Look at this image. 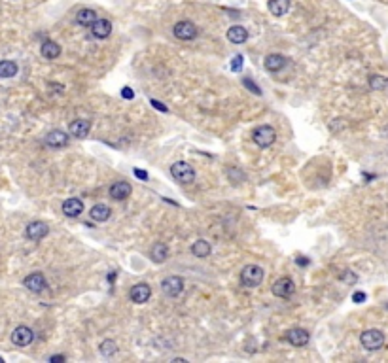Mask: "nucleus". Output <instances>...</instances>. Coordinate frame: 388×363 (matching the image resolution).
I'll return each instance as SVG.
<instances>
[{
  "label": "nucleus",
  "mask_w": 388,
  "mask_h": 363,
  "mask_svg": "<svg viewBox=\"0 0 388 363\" xmlns=\"http://www.w3.org/2000/svg\"><path fill=\"white\" fill-rule=\"evenodd\" d=\"M192 254L195 257H206L210 254V244L206 240H197L194 246H192Z\"/></svg>",
  "instance_id": "26"
},
{
  "label": "nucleus",
  "mask_w": 388,
  "mask_h": 363,
  "mask_svg": "<svg viewBox=\"0 0 388 363\" xmlns=\"http://www.w3.org/2000/svg\"><path fill=\"white\" fill-rule=\"evenodd\" d=\"M63 212L68 218H76V216H80L84 212V203L80 199H66L63 203Z\"/></svg>",
  "instance_id": "16"
},
{
  "label": "nucleus",
  "mask_w": 388,
  "mask_h": 363,
  "mask_svg": "<svg viewBox=\"0 0 388 363\" xmlns=\"http://www.w3.org/2000/svg\"><path fill=\"white\" fill-rule=\"evenodd\" d=\"M360 342L366 350H379L385 344V333L379 329H367L360 335Z\"/></svg>",
  "instance_id": "3"
},
{
  "label": "nucleus",
  "mask_w": 388,
  "mask_h": 363,
  "mask_svg": "<svg viewBox=\"0 0 388 363\" xmlns=\"http://www.w3.org/2000/svg\"><path fill=\"white\" fill-rule=\"evenodd\" d=\"M227 40L231 44H244L248 40V31L241 25H235L227 31Z\"/></svg>",
  "instance_id": "18"
},
{
  "label": "nucleus",
  "mask_w": 388,
  "mask_h": 363,
  "mask_svg": "<svg viewBox=\"0 0 388 363\" xmlns=\"http://www.w3.org/2000/svg\"><path fill=\"white\" fill-rule=\"evenodd\" d=\"M151 295V288L148 284H137V286H133L129 291V297L133 303H137V305H144L146 301L150 299Z\"/></svg>",
  "instance_id": "9"
},
{
  "label": "nucleus",
  "mask_w": 388,
  "mask_h": 363,
  "mask_svg": "<svg viewBox=\"0 0 388 363\" xmlns=\"http://www.w3.org/2000/svg\"><path fill=\"white\" fill-rule=\"evenodd\" d=\"M151 102V106H155L157 110H161V112H167V106H163L161 102H157V100H150Z\"/></svg>",
  "instance_id": "35"
},
{
  "label": "nucleus",
  "mask_w": 388,
  "mask_h": 363,
  "mask_svg": "<svg viewBox=\"0 0 388 363\" xmlns=\"http://www.w3.org/2000/svg\"><path fill=\"white\" fill-rule=\"evenodd\" d=\"M40 51H42V55L46 59H57L61 55V47H59V44L51 42V40H46L42 44V49Z\"/></svg>",
  "instance_id": "23"
},
{
  "label": "nucleus",
  "mask_w": 388,
  "mask_h": 363,
  "mask_svg": "<svg viewBox=\"0 0 388 363\" xmlns=\"http://www.w3.org/2000/svg\"><path fill=\"white\" fill-rule=\"evenodd\" d=\"M135 176L139 178V180H148V172L146 171H141V169H135Z\"/></svg>",
  "instance_id": "34"
},
{
  "label": "nucleus",
  "mask_w": 388,
  "mask_h": 363,
  "mask_svg": "<svg viewBox=\"0 0 388 363\" xmlns=\"http://www.w3.org/2000/svg\"><path fill=\"white\" fill-rule=\"evenodd\" d=\"M150 256L155 263H163V261L167 259V256H169V248H167L165 244H161V242H157V244L151 246Z\"/></svg>",
  "instance_id": "24"
},
{
  "label": "nucleus",
  "mask_w": 388,
  "mask_h": 363,
  "mask_svg": "<svg viewBox=\"0 0 388 363\" xmlns=\"http://www.w3.org/2000/svg\"><path fill=\"white\" fill-rule=\"evenodd\" d=\"M95 21H97V13L91 8H84V10L78 11V15H76V23L84 25V27H91Z\"/></svg>",
  "instance_id": "19"
},
{
  "label": "nucleus",
  "mask_w": 388,
  "mask_h": 363,
  "mask_svg": "<svg viewBox=\"0 0 388 363\" xmlns=\"http://www.w3.org/2000/svg\"><path fill=\"white\" fill-rule=\"evenodd\" d=\"M171 174H173L174 180L180 182V183H192V182L195 180L194 167H192L190 163H186V161L174 163L173 167H171Z\"/></svg>",
  "instance_id": "1"
},
{
  "label": "nucleus",
  "mask_w": 388,
  "mask_h": 363,
  "mask_svg": "<svg viewBox=\"0 0 388 363\" xmlns=\"http://www.w3.org/2000/svg\"><path fill=\"white\" fill-rule=\"evenodd\" d=\"M17 74V64L13 61H0V78H13Z\"/></svg>",
  "instance_id": "25"
},
{
  "label": "nucleus",
  "mask_w": 388,
  "mask_h": 363,
  "mask_svg": "<svg viewBox=\"0 0 388 363\" xmlns=\"http://www.w3.org/2000/svg\"><path fill=\"white\" fill-rule=\"evenodd\" d=\"M110 214H112V210H110V206H106V204H95V206L89 210V216H91L95 222H106L108 218H110Z\"/></svg>",
  "instance_id": "21"
},
{
  "label": "nucleus",
  "mask_w": 388,
  "mask_h": 363,
  "mask_svg": "<svg viewBox=\"0 0 388 363\" xmlns=\"http://www.w3.org/2000/svg\"><path fill=\"white\" fill-rule=\"evenodd\" d=\"M352 301L358 303V305H360V303H364V301H366V293H364V291H356L354 295H352Z\"/></svg>",
  "instance_id": "32"
},
{
  "label": "nucleus",
  "mask_w": 388,
  "mask_h": 363,
  "mask_svg": "<svg viewBox=\"0 0 388 363\" xmlns=\"http://www.w3.org/2000/svg\"><path fill=\"white\" fill-rule=\"evenodd\" d=\"M161 289L165 295H169V297H176V295H180L184 289V280L178 276H169L165 278L161 282Z\"/></svg>",
  "instance_id": "7"
},
{
  "label": "nucleus",
  "mask_w": 388,
  "mask_h": 363,
  "mask_svg": "<svg viewBox=\"0 0 388 363\" xmlns=\"http://www.w3.org/2000/svg\"><path fill=\"white\" fill-rule=\"evenodd\" d=\"M293 291H295V284H293V280L288 276L279 278V280L273 284V295H277V297H281V299H288V297H291Z\"/></svg>",
  "instance_id": "5"
},
{
  "label": "nucleus",
  "mask_w": 388,
  "mask_h": 363,
  "mask_svg": "<svg viewBox=\"0 0 388 363\" xmlns=\"http://www.w3.org/2000/svg\"><path fill=\"white\" fill-rule=\"evenodd\" d=\"M121 96H123V98H127V100H131V98L135 96V93H133V89H131V87H123V89H121Z\"/></svg>",
  "instance_id": "33"
},
{
  "label": "nucleus",
  "mask_w": 388,
  "mask_h": 363,
  "mask_svg": "<svg viewBox=\"0 0 388 363\" xmlns=\"http://www.w3.org/2000/svg\"><path fill=\"white\" fill-rule=\"evenodd\" d=\"M284 64H286V59L279 53H271L265 57V68L269 72H279Z\"/></svg>",
  "instance_id": "20"
},
{
  "label": "nucleus",
  "mask_w": 388,
  "mask_h": 363,
  "mask_svg": "<svg viewBox=\"0 0 388 363\" xmlns=\"http://www.w3.org/2000/svg\"><path fill=\"white\" fill-rule=\"evenodd\" d=\"M34 339V333L31 327H27V325H19V327H15L13 333H11V342L15 344V346H29Z\"/></svg>",
  "instance_id": "6"
},
{
  "label": "nucleus",
  "mask_w": 388,
  "mask_h": 363,
  "mask_svg": "<svg viewBox=\"0 0 388 363\" xmlns=\"http://www.w3.org/2000/svg\"><path fill=\"white\" fill-rule=\"evenodd\" d=\"M89 131H91V123L86 121V119H76V121H72L68 125V133L72 136H76V138H86L89 135Z\"/></svg>",
  "instance_id": "12"
},
{
  "label": "nucleus",
  "mask_w": 388,
  "mask_h": 363,
  "mask_svg": "<svg viewBox=\"0 0 388 363\" xmlns=\"http://www.w3.org/2000/svg\"><path fill=\"white\" fill-rule=\"evenodd\" d=\"M387 86H388V80L385 78V76L373 74L371 78H369V87H371L373 91H383Z\"/></svg>",
  "instance_id": "27"
},
{
  "label": "nucleus",
  "mask_w": 388,
  "mask_h": 363,
  "mask_svg": "<svg viewBox=\"0 0 388 363\" xmlns=\"http://www.w3.org/2000/svg\"><path fill=\"white\" fill-rule=\"evenodd\" d=\"M286 341L290 342L291 346H305L309 342V333L301 327H295V329H290L286 333Z\"/></svg>",
  "instance_id": "13"
},
{
  "label": "nucleus",
  "mask_w": 388,
  "mask_h": 363,
  "mask_svg": "<svg viewBox=\"0 0 388 363\" xmlns=\"http://www.w3.org/2000/svg\"><path fill=\"white\" fill-rule=\"evenodd\" d=\"M242 86L248 87V89H250L252 93H256V95H261V91H259V87L256 86V84H254V82L250 80V78H244V80H242Z\"/></svg>",
  "instance_id": "30"
},
{
  "label": "nucleus",
  "mask_w": 388,
  "mask_h": 363,
  "mask_svg": "<svg viewBox=\"0 0 388 363\" xmlns=\"http://www.w3.org/2000/svg\"><path fill=\"white\" fill-rule=\"evenodd\" d=\"M341 280H343V282H346V284H354V282H356V274H352L350 271H345V272L341 274Z\"/></svg>",
  "instance_id": "31"
},
{
  "label": "nucleus",
  "mask_w": 388,
  "mask_h": 363,
  "mask_svg": "<svg viewBox=\"0 0 388 363\" xmlns=\"http://www.w3.org/2000/svg\"><path fill=\"white\" fill-rule=\"evenodd\" d=\"M297 265H309V259H301V257H299V259H297Z\"/></svg>",
  "instance_id": "37"
},
{
  "label": "nucleus",
  "mask_w": 388,
  "mask_h": 363,
  "mask_svg": "<svg viewBox=\"0 0 388 363\" xmlns=\"http://www.w3.org/2000/svg\"><path fill=\"white\" fill-rule=\"evenodd\" d=\"M275 140H277V133L269 125H261V127L254 131V142L258 144L259 148H269Z\"/></svg>",
  "instance_id": "4"
},
{
  "label": "nucleus",
  "mask_w": 388,
  "mask_h": 363,
  "mask_svg": "<svg viewBox=\"0 0 388 363\" xmlns=\"http://www.w3.org/2000/svg\"><path fill=\"white\" fill-rule=\"evenodd\" d=\"M242 61H244L242 55H235V57H233V63H231V70H233V72H239V70L242 68Z\"/></svg>",
  "instance_id": "29"
},
{
  "label": "nucleus",
  "mask_w": 388,
  "mask_h": 363,
  "mask_svg": "<svg viewBox=\"0 0 388 363\" xmlns=\"http://www.w3.org/2000/svg\"><path fill=\"white\" fill-rule=\"evenodd\" d=\"M261 280H263V269L258 265H246L241 272V282L246 288H256L261 284Z\"/></svg>",
  "instance_id": "2"
},
{
  "label": "nucleus",
  "mask_w": 388,
  "mask_h": 363,
  "mask_svg": "<svg viewBox=\"0 0 388 363\" xmlns=\"http://www.w3.org/2000/svg\"><path fill=\"white\" fill-rule=\"evenodd\" d=\"M23 284H25L27 289H31L34 293H40V291L46 289V278L40 272H33V274H29V276L23 280Z\"/></svg>",
  "instance_id": "11"
},
{
  "label": "nucleus",
  "mask_w": 388,
  "mask_h": 363,
  "mask_svg": "<svg viewBox=\"0 0 388 363\" xmlns=\"http://www.w3.org/2000/svg\"><path fill=\"white\" fill-rule=\"evenodd\" d=\"M174 36L178 38V40H194L195 36H197V29H195L194 23L190 21H178L174 25Z\"/></svg>",
  "instance_id": "8"
},
{
  "label": "nucleus",
  "mask_w": 388,
  "mask_h": 363,
  "mask_svg": "<svg viewBox=\"0 0 388 363\" xmlns=\"http://www.w3.org/2000/svg\"><path fill=\"white\" fill-rule=\"evenodd\" d=\"M48 233H49V227L44 222H33V224L27 225V231H25L27 238H31V240H42Z\"/></svg>",
  "instance_id": "10"
},
{
  "label": "nucleus",
  "mask_w": 388,
  "mask_h": 363,
  "mask_svg": "<svg viewBox=\"0 0 388 363\" xmlns=\"http://www.w3.org/2000/svg\"><path fill=\"white\" fill-rule=\"evenodd\" d=\"M133 191V187H131L127 182H116L114 185H110V197L112 199H116V201H123V199H127Z\"/></svg>",
  "instance_id": "14"
},
{
  "label": "nucleus",
  "mask_w": 388,
  "mask_h": 363,
  "mask_svg": "<svg viewBox=\"0 0 388 363\" xmlns=\"http://www.w3.org/2000/svg\"><path fill=\"white\" fill-rule=\"evenodd\" d=\"M288 10H290V0H269V11L273 15L282 17Z\"/></svg>",
  "instance_id": "22"
},
{
  "label": "nucleus",
  "mask_w": 388,
  "mask_h": 363,
  "mask_svg": "<svg viewBox=\"0 0 388 363\" xmlns=\"http://www.w3.org/2000/svg\"><path fill=\"white\" fill-rule=\"evenodd\" d=\"M46 144L51 146V148H63V146L68 144V135L63 133V131H51L46 136Z\"/></svg>",
  "instance_id": "15"
},
{
  "label": "nucleus",
  "mask_w": 388,
  "mask_h": 363,
  "mask_svg": "<svg viewBox=\"0 0 388 363\" xmlns=\"http://www.w3.org/2000/svg\"><path fill=\"white\" fill-rule=\"evenodd\" d=\"M98 348H100V354H102L104 358H110V356H114V354L118 352V344H116L114 341H110V339L104 341V342H100V346H98Z\"/></svg>",
  "instance_id": "28"
},
{
  "label": "nucleus",
  "mask_w": 388,
  "mask_h": 363,
  "mask_svg": "<svg viewBox=\"0 0 388 363\" xmlns=\"http://www.w3.org/2000/svg\"><path fill=\"white\" fill-rule=\"evenodd\" d=\"M66 358L65 356H51V358H49V362H53V363H57V362H65Z\"/></svg>",
  "instance_id": "36"
},
{
  "label": "nucleus",
  "mask_w": 388,
  "mask_h": 363,
  "mask_svg": "<svg viewBox=\"0 0 388 363\" xmlns=\"http://www.w3.org/2000/svg\"><path fill=\"white\" fill-rule=\"evenodd\" d=\"M91 32L97 38H108L110 32H112V23L108 21V19H97V21L91 25Z\"/></svg>",
  "instance_id": "17"
},
{
  "label": "nucleus",
  "mask_w": 388,
  "mask_h": 363,
  "mask_svg": "<svg viewBox=\"0 0 388 363\" xmlns=\"http://www.w3.org/2000/svg\"><path fill=\"white\" fill-rule=\"evenodd\" d=\"M2 362H4V360H2V358H0V363H2Z\"/></svg>",
  "instance_id": "38"
}]
</instances>
